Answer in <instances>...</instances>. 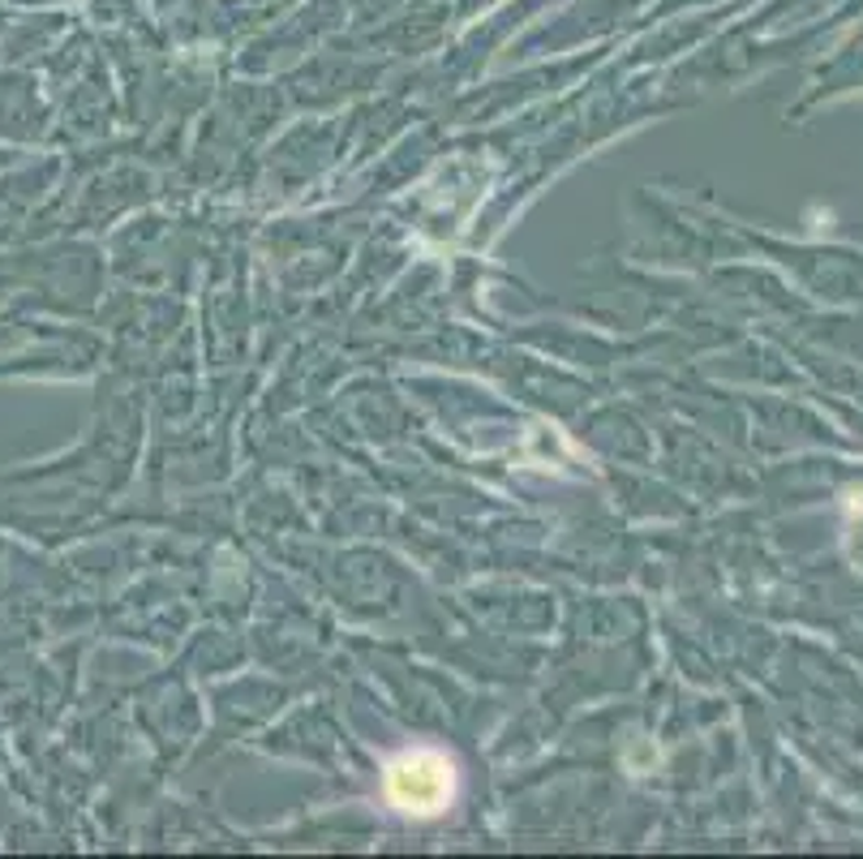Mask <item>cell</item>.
Here are the masks:
<instances>
[{
    "label": "cell",
    "mask_w": 863,
    "mask_h": 859,
    "mask_svg": "<svg viewBox=\"0 0 863 859\" xmlns=\"http://www.w3.org/2000/svg\"><path fill=\"white\" fill-rule=\"evenodd\" d=\"M387 800L405 816H439L456 800V765L434 748H412L387 765Z\"/></svg>",
    "instance_id": "obj_1"
}]
</instances>
